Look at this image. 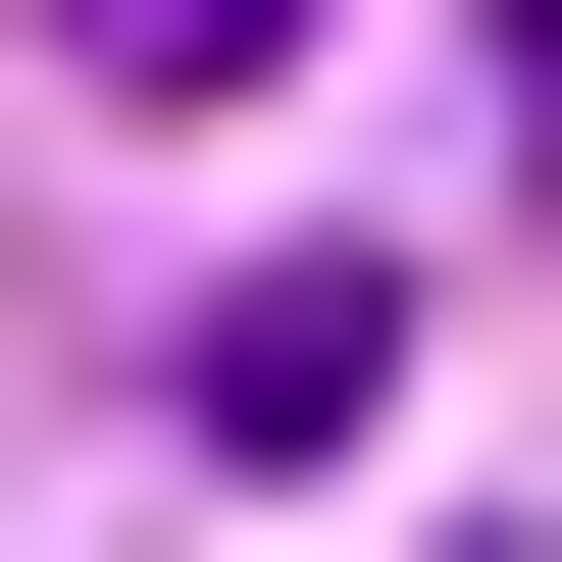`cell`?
<instances>
[{"label":"cell","mask_w":562,"mask_h":562,"mask_svg":"<svg viewBox=\"0 0 562 562\" xmlns=\"http://www.w3.org/2000/svg\"><path fill=\"white\" fill-rule=\"evenodd\" d=\"M0 52H52V103H256L307 0H0Z\"/></svg>","instance_id":"obj_1"}]
</instances>
